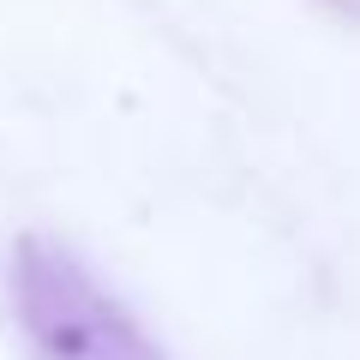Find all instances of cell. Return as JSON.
I'll return each mask as SVG.
<instances>
[{"label":"cell","mask_w":360,"mask_h":360,"mask_svg":"<svg viewBox=\"0 0 360 360\" xmlns=\"http://www.w3.org/2000/svg\"><path fill=\"white\" fill-rule=\"evenodd\" d=\"M18 312L49 360H156L66 252H18Z\"/></svg>","instance_id":"obj_1"}]
</instances>
